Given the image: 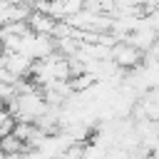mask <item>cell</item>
Wrapping results in <instances>:
<instances>
[{
  "instance_id": "cell-8",
  "label": "cell",
  "mask_w": 159,
  "mask_h": 159,
  "mask_svg": "<svg viewBox=\"0 0 159 159\" xmlns=\"http://www.w3.org/2000/svg\"><path fill=\"white\" fill-rule=\"evenodd\" d=\"M144 20L149 22V27H154V30L159 32V7H157V10H152V12H149V15L144 17Z\"/></svg>"
},
{
  "instance_id": "cell-5",
  "label": "cell",
  "mask_w": 159,
  "mask_h": 159,
  "mask_svg": "<svg viewBox=\"0 0 159 159\" xmlns=\"http://www.w3.org/2000/svg\"><path fill=\"white\" fill-rule=\"evenodd\" d=\"M15 127H17V119L12 117V112L7 107H0V139L7 137V134H12Z\"/></svg>"
},
{
  "instance_id": "cell-1",
  "label": "cell",
  "mask_w": 159,
  "mask_h": 159,
  "mask_svg": "<svg viewBox=\"0 0 159 159\" xmlns=\"http://www.w3.org/2000/svg\"><path fill=\"white\" fill-rule=\"evenodd\" d=\"M112 62L129 72V70H134V67H139L144 62V52L139 47H134L132 42H117L112 47Z\"/></svg>"
},
{
  "instance_id": "cell-3",
  "label": "cell",
  "mask_w": 159,
  "mask_h": 159,
  "mask_svg": "<svg viewBox=\"0 0 159 159\" xmlns=\"http://www.w3.org/2000/svg\"><path fill=\"white\" fill-rule=\"evenodd\" d=\"M57 22H60V20H55L52 15L37 12V10H32V15H30V20H27V25H30V30H32L35 35H50V37L55 35Z\"/></svg>"
},
{
  "instance_id": "cell-9",
  "label": "cell",
  "mask_w": 159,
  "mask_h": 159,
  "mask_svg": "<svg viewBox=\"0 0 159 159\" xmlns=\"http://www.w3.org/2000/svg\"><path fill=\"white\" fill-rule=\"evenodd\" d=\"M22 159H47V157H45L40 149H27V152L22 154Z\"/></svg>"
},
{
  "instance_id": "cell-4",
  "label": "cell",
  "mask_w": 159,
  "mask_h": 159,
  "mask_svg": "<svg viewBox=\"0 0 159 159\" xmlns=\"http://www.w3.org/2000/svg\"><path fill=\"white\" fill-rule=\"evenodd\" d=\"M0 152L2 154H25L27 152V147H25V142L22 139H17L15 134H7V137H2L0 139Z\"/></svg>"
},
{
  "instance_id": "cell-2",
  "label": "cell",
  "mask_w": 159,
  "mask_h": 159,
  "mask_svg": "<svg viewBox=\"0 0 159 159\" xmlns=\"http://www.w3.org/2000/svg\"><path fill=\"white\" fill-rule=\"evenodd\" d=\"M32 65H35V60H30V57L22 55V52H2V55H0V67H5L7 72H12V75L20 77V80L30 77Z\"/></svg>"
},
{
  "instance_id": "cell-7",
  "label": "cell",
  "mask_w": 159,
  "mask_h": 159,
  "mask_svg": "<svg viewBox=\"0 0 159 159\" xmlns=\"http://www.w3.org/2000/svg\"><path fill=\"white\" fill-rule=\"evenodd\" d=\"M84 147H87V144L75 142V144H70V147L62 152V157H60V159H84Z\"/></svg>"
},
{
  "instance_id": "cell-6",
  "label": "cell",
  "mask_w": 159,
  "mask_h": 159,
  "mask_svg": "<svg viewBox=\"0 0 159 159\" xmlns=\"http://www.w3.org/2000/svg\"><path fill=\"white\" fill-rule=\"evenodd\" d=\"M70 82H72V89H75V92H89L99 80H97L92 72H84V75H80V77H72Z\"/></svg>"
}]
</instances>
